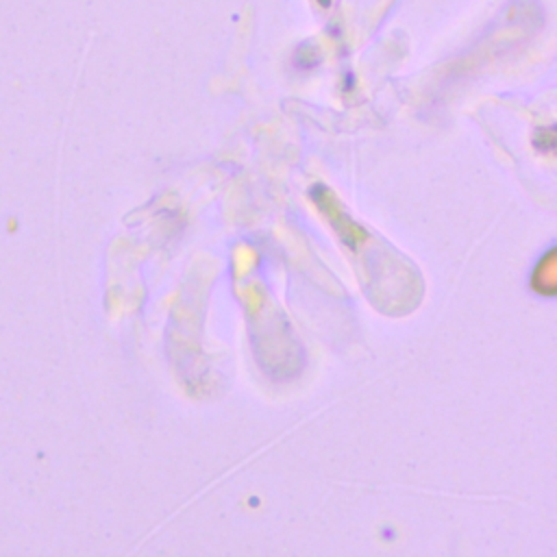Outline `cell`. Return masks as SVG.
I'll return each mask as SVG.
<instances>
[{
  "instance_id": "cell-1",
  "label": "cell",
  "mask_w": 557,
  "mask_h": 557,
  "mask_svg": "<svg viewBox=\"0 0 557 557\" xmlns=\"http://www.w3.org/2000/svg\"><path fill=\"white\" fill-rule=\"evenodd\" d=\"M533 289L544 296H553V292H555V250L553 248L546 252V257L535 268Z\"/></svg>"
}]
</instances>
